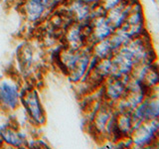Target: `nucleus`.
Instances as JSON below:
<instances>
[{"mask_svg": "<svg viewBox=\"0 0 159 149\" xmlns=\"http://www.w3.org/2000/svg\"><path fill=\"white\" fill-rule=\"evenodd\" d=\"M51 5L49 0H28L25 11L30 21H37L41 18L47 8Z\"/></svg>", "mask_w": 159, "mask_h": 149, "instance_id": "nucleus-2", "label": "nucleus"}, {"mask_svg": "<svg viewBox=\"0 0 159 149\" xmlns=\"http://www.w3.org/2000/svg\"><path fill=\"white\" fill-rule=\"evenodd\" d=\"M127 91H128L127 83L123 82L122 79H117L114 83L111 84V86L108 87L107 89V93L111 98L117 99L126 96Z\"/></svg>", "mask_w": 159, "mask_h": 149, "instance_id": "nucleus-5", "label": "nucleus"}, {"mask_svg": "<svg viewBox=\"0 0 159 149\" xmlns=\"http://www.w3.org/2000/svg\"><path fill=\"white\" fill-rule=\"evenodd\" d=\"M157 57L159 58V52H158V55H157Z\"/></svg>", "mask_w": 159, "mask_h": 149, "instance_id": "nucleus-11", "label": "nucleus"}, {"mask_svg": "<svg viewBox=\"0 0 159 149\" xmlns=\"http://www.w3.org/2000/svg\"><path fill=\"white\" fill-rule=\"evenodd\" d=\"M131 9V3L129 0L119 4L118 6L114 7L111 10H108L106 14L107 19L112 25L114 29H119L121 28L126 22V19L129 12Z\"/></svg>", "mask_w": 159, "mask_h": 149, "instance_id": "nucleus-1", "label": "nucleus"}, {"mask_svg": "<svg viewBox=\"0 0 159 149\" xmlns=\"http://www.w3.org/2000/svg\"><path fill=\"white\" fill-rule=\"evenodd\" d=\"M125 1H127V0H101L99 6H101L106 12H107L108 10L118 6L119 4H121Z\"/></svg>", "mask_w": 159, "mask_h": 149, "instance_id": "nucleus-7", "label": "nucleus"}, {"mask_svg": "<svg viewBox=\"0 0 159 149\" xmlns=\"http://www.w3.org/2000/svg\"><path fill=\"white\" fill-rule=\"evenodd\" d=\"M0 101L6 106L14 107L18 102V93L16 88L9 84H3L0 88Z\"/></svg>", "mask_w": 159, "mask_h": 149, "instance_id": "nucleus-4", "label": "nucleus"}, {"mask_svg": "<svg viewBox=\"0 0 159 149\" xmlns=\"http://www.w3.org/2000/svg\"><path fill=\"white\" fill-rule=\"evenodd\" d=\"M25 102H26L28 111H30V113L32 114V116L34 118H36L37 121H41V119L43 118V114H42L41 107L39 106L38 98L36 97V94L34 93L29 94L27 99L25 101Z\"/></svg>", "mask_w": 159, "mask_h": 149, "instance_id": "nucleus-6", "label": "nucleus"}, {"mask_svg": "<svg viewBox=\"0 0 159 149\" xmlns=\"http://www.w3.org/2000/svg\"><path fill=\"white\" fill-rule=\"evenodd\" d=\"M93 31L94 38L98 41L107 39L112 35V33L116 31V29L112 27V25L109 23V21L107 19L106 15L98 16L93 22Z\"/></svg>", "mask_w": 159, "mask_h": 149, "instance_id": "nucleus-3", "label": "nucleus"}, {"mask_svg": "<svg viewBox=\"0 0 159 149\" xmlns=\"http://www.w3.org/2000/svg\"><path fill=\"white\" fill-rule=\"evenodd\" d=\"M86 3H88L89 5H94V4H99L101 0H83Z\"/></svg>", "mask_w": 159, "mask_h": 149, "instance_id": "nucleus-9", "label": "nucleus"}, {"mask_svg": "<svg viewBox=\"0 0 159 149\" xmlns=\"http://www.w3.org/2000/svg\"><path fill=\"white\" fill-rule=\"evenodd\" d=\"M155 88L157 89V91H158V93H159V84H157V87H155Z\"/></svg>", "mask_w": 159, "mask_h": 149, "instance_id": "nucleus-10", "label": "nucleus"}, {"mask_svg": "<svg viewBox=\"0 0 159 149\" xmlns=\"http://www.w3.org/2000/svg\"><path fill=\"white\" fill-rule=\"evenodd\" d=\"M4 138L5 140L14 144V145H19V144L22 143V139L20 137L19 134L16 132H12V131H4Z\"/></svg>", "mask_w": 159, "mask_h": 149, "instance_id": "nucleus-8", "label": "nucleus"}]
</instances>
